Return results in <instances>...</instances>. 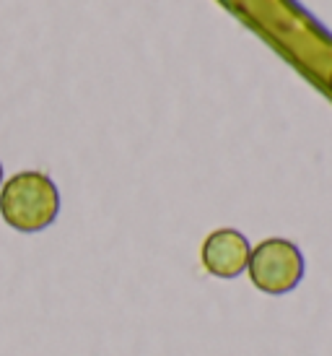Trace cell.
I'll return each instance as SVG.
<instances>
[{"label":"cell","mask_w":332,"mask_h":356,"mask_svg":"<svg viewBox=\"0 0 332 356\" xmlns=\"http://www.w3.org/2000/svg\"><path fill=\"white\" fill-rule=\"evenodd\" d=\"M58 213V185L44 172H19L0 185V216L21 234H37L47 229Z\"/></svg>","instance_id":"obj_1"},{"label":"cell","mask_w":332,"mask_h":356,"mask_svg":"<svg viewBox=\"0 0 332 356\" xmlns=\"http://www.w3.org/2000/svg\"><path fill=\"white\" fill-rule=\"evenodd\" d=\"M247 270H249V281L257 291H263L267 297H283L301 284L306 263H304V255L296 242L283 237H270L252 248Z\"/></svg>","instance_id":"obj_2"},{"label":"cell","mask_w":332,"mask_h":356,"mask_svg":"<svg viewBox=\"0 0 332 356\" xmlns=\"http://www.w3.org/2000/svg\"><path fill=\"white\" fill-rule=\"evenodd\" d=\"M252 248H249V239L239 232V229L224 227L210 232L203 239V248H200V263L206 268L210 276L231 281L239 278L247 270Z\"/></svg>","instance_id":"obj_3"},{"label":"cell","mask_w":332,"mask_h":356,"mask_svg":"<svg viewBox=\"0 0 332 356\" xmlns=\"http://www.w3.org/2000/svg\"><path fill=\"white\" fill-rule=\"evenodd\" d=\"M0 185H3V167H0Z\"/></svg>","instance_id":"obj_4"}]
</instances>
